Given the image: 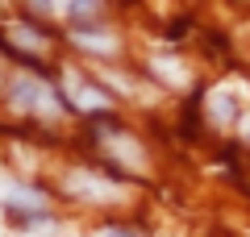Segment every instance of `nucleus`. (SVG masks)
<instances>
[{"label": "nucleus", "mask_w": 250, "mask_h": 237, "mask_svg": "<svg viewBox=\"0 0 250 237\" xmlns=\"http://www.w3.org/2000/svg\"><path fill=\"white\" fill-rule=\"evenodd\" d=\"M104 237H134V233H125V229H108Z\"/></svg>", "instance_id": "nucleus-8"}, {"label": "nucleus", "mask_w": 250, "mask_h": 237, "mask_svg": "<svg viewBox=\"0 0 250 237\" xmlns=\"http://www.w3.org/2000/svg\"><path fill=\"white\" fill-rule=\"evenodd\" d=\"M75 9H80V13H88V9H96V0H75Z\"/></svg>", "instance_id": "nucleus-7"}, {"label": "nucleus", "mask_w": 250, "mask_h": 237, "mask_svg": "<svg viewBox=\"0 0 250 237\" xmlns=\"http://www.w3.org/2000/svg\"><path fill=\"white\" fill-rule=\"evenodd\" d=\"M17 42L21 46H42V38H38L34 29H17Z\"/></svg>", "instance_id": "nucleus-6"}, {"label": "nucleus", "mask_w": 250, "mask_h": 237, "mask_svg": "<svg viewBox=\"0 0 250 237\" xmlns=\"http://www.w3.org/2000/svg\"><path fill=\"white\" fill-rule=\"evenodd\" d=\"M13 100H17V108H34V104H42V83H38V79H17V92H13Z\"/></svg>", "instance_id": "nucleus-1"}, {"label": "nucleus", "mask_w": 250, "mask_h": 237, "mask_svg": "<svg viewBox=\"0 0 250 237\" xmlns=\"http://www.w3.org/2000/svg\"><path fill=\"white\" fill-rule=\"evenodd\" d=\"M229 113H233V104L225 100V92H217L213 96V117H229Z\"/></svg>", "instance_id": "nucleus-5"}, {"label": "nucleus", "mask_w": 250, "mask_h": 237, "mask_svg": "<svg viewBox=\"0 0 250 237\" xmlns=\"http://www.w3.org/2000/svg\"><path fill=\"white\" fill-rule=\"evenodd\" d=\"M75 38H80L83 46H92V50H96V46H100V50H113V46H117V42H113L108 34H88V29H80Z\"/></svg>", "instance_id": "nucleus-3"}, {"label": "nucleus", "mask_w": 250, "mask_h": 237, "mask_svg": "<svg viewBox=\"0 0 250 237\" xmlns=\"http://www.w3.org/2000/svg\"><path fill=\"white\" fill-rule=\"evenodd\" d=\"M154 71H159V75H167L171 83H184V67H179V62H171V59H154Z\"/></svg>", "instance_id": "nucleus-2"}, {"label": "nucleus", "mask_w": 250, "mask_h": 237, "mask_svg": "<svg viewBox=\"0 0 250 237\" xmlns=\"http://www.w3.org/2000/svg\"><path fill=\"white\" fill-rule=\"evenodd\" d=\"M117 158H125V162H134V167H142V150L134 146V141H113Z\"/></svg>", "instance_id": "nucleus-4"}]
</instances>
